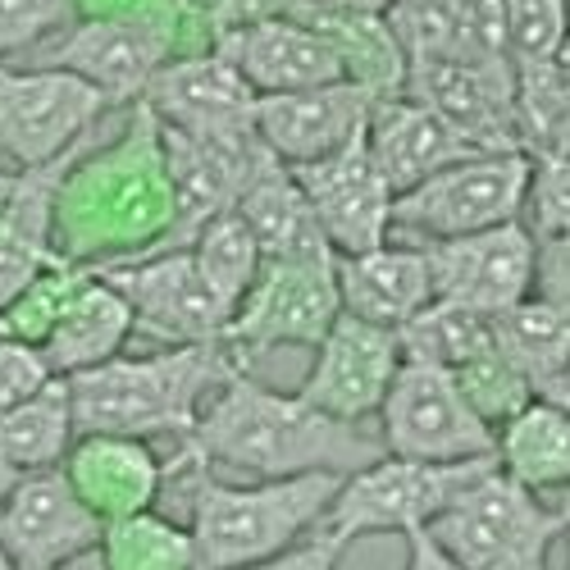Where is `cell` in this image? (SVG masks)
Here are the masks:
<instances>
[{
    "label": "cell",
    "mask_w": 570,
    "mask_h": 570,
    "mask_svg": "<svg viewBox=\"0 0 570 570\" xmlns=\"http://www.w3.org/2000/svg\"><path fill=\"white\" fill-rule=\"evenodd\" d=\"M178 456L243 480H297V474H356L389 452L379 434L315 411L297 389L278 393L252 370H233L206 402L197 430L178 443Z\"/></svg>",
    "instance_id": "cell-1"
},
{
    "label": "cell",
    "mask_w": 570,
    "mask_h": 570,
    "mask_svg": "<svg viewBox=\"0 0 570 570\" xmlns=\"http://www.w3.org/2000/svg\"><path fill=\"white\" fill-rule=\"evenodd\" d=\"M174 224V183L160 119L128 106L119 137L87 141L56 197V252L73 265L106 269L156 252Z\"/></svg>",
    "instance_id": "cell-2"
},
{
    "label": "cell",
    "mask_w": 570,
    "mask_h": 570,
    "mask_svg": "<svg viewBox=\"0 0 570 570\" xmlns=\"http://www.w3.org/2000/svg\"><path fill=\"white\" fill-rule=\"evenodd\" d=\"M169 474L187 484V530L202 570L256 566L311 539L334 507L347 474H297V480H224V474L169 456Z\"/></svg>",
    "instance_id": "cell-3"
},
{
    "label": "cell",
    "mask_w": 570,
    "mask_h": 570,
    "mask_svg": "<svg viewBox=\"0 0 570 570\" xmlns=\"http://www.w3.org/2000/svg\"><path fill=\"white\" fill-rule=\"evenodd\" d=\"M243 370L224 343L165 347L151 356H115L69 379L78 434H128V439H174L197 430L206 402L224 379Z\"/></svg>",
    "instance_id": "cell-4"
},
{
    "label": "cell",
    "mask_w": 570,
    "mask_h": 570,
    "mask_svg": "<svg viewBox=\"0 0 570 570\" xmlns=\"http://www.w3.org/2000/svg\"><path fill=\"white\" fill-rule=\"evenodd\" d=\"M566 530L557 502L525 493L498 465L430 525L434 543L461 570H552V543Z\"/></svg>",
    "instance_id": "cell-5"
},
{
    "label": "cell",
    "mask_w": 570,
    "mask_h": 570,
    "mask_svg": "<svg viewBox=\"0 0 570 570\" xmlns=\"http://www.w3.org/2000/svg\"><path fill=\"white\" fill-rule=\"evenodd\" d=\"M498 465V456L484 461H456V465H434V461H406V456H379L374 465L356 470L343 480L334 507L324 515V534L338 539L343 548L370 534H415L430 530L443 511L456 507V498L480 484Z\"/></svg>",
    "instance_id": "cell-6"
},
{
    "label": "cell",
    "mask_w": 570,
    "mask_h": 570,
    "mask_svg": "<svg viewBox=\"0 0 570 570\" xmlns=\"http://www.w3.org/2000/svg\"><path fill=\"white\" fill-rule=\"evenodd\" d=\"M530 187V156L525 151H484L439 169L406 193H397L393 206V233L411 243H452L465 233H484L498 224H511L525 210Z\"/></svg>",
    "instance_id": "cell-7"
},
{
    "label": "cell",
    "mask_w": 570,
    "mask_h": 570,
    "mask_svg": "<svg viewBox=\"0 0 570 570\" xmlns=\"http://www.w3.org/2000/svg\"><path fill=\"white\" fill-rule=\"evenodd\" d=\"M343 315L338 302V256H311V261H265L252 293L233 311L224 328V347L233 361L252 370L261 356L278 347H306L315 352L320 338Z\"/></svg>",
    "instance_id": "cell-8"
},
{
    "label": "cell",
    "mask_w": 570,
    "mask_h": 570,
    "mask_svg": "<svg viewBox=\"0 0 570 570\" xmlns=\"http://www.w3.org/2000/svg\"><path fill=\"white\" fill-rule=\"evenodd\" d=\"M110 110L97 87L65 69L0 65V165L19 174L56 165L87 147Z\"/></svg>",
    "instance_id": "cell-9"
},
{
    "label": "cell",
    "mask_w": 570,
    "mask_h": 570,
    "mask_svg": "<svg viewBox=\"0 0 570 570\" xmlns=\"http://www.w3.org/2000/svg\"><path fill=\"white\" fill-rule=\"evenodd\" d=\"M379 443L389 456L434 465L484 461L498 452L493 424L465 402L448 370L424 361H402L384 406H379Z\"/></svg>",
    "instance_id": "cell-10"
},
{
    "label": "cell",
    "mask_w": 570,
    "mask_h": 570,
    "mask_svg": "<svg viewBox=\"0 0 570 570\" xmlns=\"http://www.w3.org/2000/svg\"><path fill=\"white\" fill-rule=\"evenodd\" d=\"M178 23L151 14H87L41 46L37 65L65 69L119 106H137L147 82L178 56Z\"/></svg>",
    "instance_id": "cell-11"
},
{
    "label": "cell",
    "mask_w": 570,
    "mask_h": 570,
    "mask_svg": "<svg viewBox=\"0 0 570 570\" xmlns=\"http://www.w3.org/2000/svg\"><path fill=\"white\" fill-rule=\"evenodd\" d=\"M141 106H147L165 128L197 137V141H215V147H243L256 141V106L261 97L243 82L219 51H187L174 56L141 91Z\"/></svg>",
    "instance_id": "cell-12"
},
{
    "label": "cell",
    "mask_w": 570,
    "mask_h": 570,
    "mask_svg": "<svg viewBox=\"0 0 570 570\" xmlns=\"http://www.w3.org/2000/svg\"><path fill=\"white\" fill-rule=\"evenodd\" d=\"M128 297L137 334H147L165 347H197V343H224L228 315L206 288V278L193 261V252H147L119 265L97 269Z\"/></svg>",
    "instance_id": "cell-13"
},
{
    "label": "cell",
    "mask_w": 570,
    "mask_h": 570,
    "mask_svg": "<svg viewBox=\"0 0 570 570\" xmlns=\"http://www.w3.org/2000/svg\"><path fill=\"white\" fill-rule=\"evenodd\" d=\"M402 361H406L402 334L365 324L356 315H338L334 328H328L320 347L311 352V365L302 374L297 393L315 411L334 415L343 424H365L384 406Z\"/></svg>",
    "instance_id": "cell-14"
},
{
    "label": "cell",
    "mask_w": 570,
    "mask_h": 570,
    "mask_svg": "<svg viewBox=\"0 0 570 570\" xmlns=\"http://www.w3.org/2000/svg\"><path fill=\"white\" fill-rule=\"evenodd\" d=\"M293 169V165H288ZM302 193L328 237L334 256H352V252H370V247H384L393 237V206L397 193L393 183L379 169L374 151L365 132L356 141H347L343 151L297 165L293 169Z\"/></svg>",
    "instance_id": "cell-15"
},
{
    "label": "cell",
    "mask_w": 570,
    "mask_h": 570,
    "mask_svg": "<svg viewBox=\"0 0 570 570\" xmlns=\"http://www.w3.org/2000/svg\"><path fill=\"white\" fill-rule=\"evenodd\" d=\"M424 252L434 269V302L502 315L515 302L534 297L539 243L520 219L452 237V243H424Z\"/></svg>",
    "instance_id": "cell-16"
},
{
    "label": "cell",
    "mask_w": 570,
    "mask_h": 570,
    "mask_svg": "<svg viewBox=\"0 0 570 570\" xmlns=\"http://www.w3.org/2000/svg\"><path fill=\"white\" fill-rule=\"evenodd\" d=\"M101 530L106 525L73 493L60 465L19 474L14 493L0 507V548L10 552L14 570H60L101 548Z\"/></svg>",
    "instance_id": "cell-17"
},
{
    "label": "cell",
    "mask_w": 570,
    "mask_h": 570,
    "mask_svg": "<svg viewBox=\"0 0 570 570\" xmlns=\"http://www.w3.org/2000/svg\"><path fill=\"white\" fill-rule=\"evenodd\" d=\"M406 91L448 115L480 151H525L515 119V65L452 56L406 69Z\"/></svg>",
    "instance_id": "cell-18"
},
{
    "label": "cell",
    "mask_w": 570,
    "mask_h": 570,
    "mask_svg": "<svg viewBox=\"0 0 570 570\" xmlns=\"http://www.w3.org/2000/svg\"><path fill=\"white\" fill-rule=\"evenodd\" d=\"M256 97H288V91H311L324 82H343L347 69L320 28L297 14H269L243 28H228L210 41Z\"/></svg>",
    "instance_id": "cell-19"
},
{
    "label": "cell",
    "mask_w": 570,
    "mask_h": 570,
    "mask_svg": "<svg viewBox=\"0 0 570 570\" xmlns=\"http://www.w3.org/2000/svg\"><path fill=\"white\" fill-rule=\"evenodd\" d=\"M379 91L365 82H324L311 91H288V97H261L256 106V137L283 165H311L343 151L370 128V110Z\"/></svg>",
    "instance_id": "cell-20"
},
{
    "label": "cell",
    "mask_w": 570,
    "mask_h": 570,
    "mask_svg": "<svg viewBox=\"0 0 570 570\" xmlns=\"http://www.w3.org/2000/svg\"><path fill=\"white\" fill-rule=\"evenodd\" d=\"M73 493L91 507V515L110 525V520L151 511L165 484L174 480L169 461L147 439L128 434H78L65 465Z\"/></svg>",
    "instance_id": "cell-21"
},
{
    "label": "cell",
    "mask_w": 570,
    "mask_h": 570,
    "mask_svg": "<svg viewBox=\"0 0 570 570\" xmlns=\"http://www.w3.org/2000/svg\"><path fill=\"white\" fill-rule=\"evenodd\" d=\"M365 141H370L379 169H384V178L393 183V193H406V187L434 178L439 169H448L456 160L484 156L448 115L424 106L411 91L374 101Z\"/></svg>",
    "instance_id": "cell-22"
},
{
    "label": "cell",
    "mask_w": 570,
    "mask_h": 570,
    "mask_svg": "<svg viewBox=\"0 0 570 570\" xmlns=\"http://www.w3.org/2000/svg\"><path fill=\"white\" fill-rule=\"evenodd\" d=\"M338 302L343 315H356L379 328H402L434 302V269L420 243H389L338 256Z\"/></svg>",
    "instance_id": "cell-23"
},
{
    "label": "cell",
    "mask_w": 570,
    "mask_h": 570,
    "mask_svg": "<svg viewBox=\"0 0 570 570\" xmlns=\"http://www.w3.org/2000/svg\"><path fill=\"white\" fill-rule=\"evenodd\" d=\"M132 334H137V320H132L128 297L110 278L91 274L82 283V293L56 320V328L41 338V356L51 365V374L73 379V374H87V370L124 356Z\"/></svg>",
    "instance_id": "cell-24"
},
{
    "label": "cell",
    "mask_w": 570,
    "mask_h": 570,
    "mask_svg": "<svg viewBox=\"0 0 570 570\" xmlns=\"http://www.w3.org/2000/svg\"><path fill=\"white\" fill-rule=\"evenodd\" d=\"M233 210L247 219L265 261L334 256V247H328V237H324V228H320V219H315V210L302 193L297 174L274 156L252 174V183L243 187V197H237Z\"/></svg>",
    "instance_id": "cell-25"
},
{
    "label": "cell",
    "mask_w": 570,
    "mask_h": 570,
    "mask_svg": "<svg viewBox=\"0 0 570 570\" xmlns=\"http://www.w3.org/2000/svg\"><path fill=\"white\" fill-rule=\"evenodd\" d=\"M498 470L543 502L570 498V415L543 397L498 430Z\"/></svg>",
    "instance_id": "cell-26"
},
{
    "label": "cell",
    "mask_w": 570,
    "mask_h": 570,
    "mask_svg": "<svg viewBox=\"0 0 570 570\" xmlns=\"http://www.w3.org/2000/svg\"><path fill=\"white\" fill-rule=\"evenodd\" d=\"M73 443H78V415H73L69 379L60 374L28 402L0 411V461L14 465L19 474L65 465Z\"/></svg>",
    "instance_id": "cell-27"
},
{
    "label": "cell",
    "mask_w": 570,
    "mask_h": 570,
    "mask_svg": "<svg viewBox=\"0 0 570 570\" xmlns=\"http://www.w3.org/2000/svg\"><path fill=\"white\" fill-rule=\"evenodd\" d=\"M493 334L502 356L530 379L534 393H543L570 365V320L539 297H525L511 311L493 315Z\"/></svg>",
    "instance_id": "cell-28"
},
{
    "label": "cell",
    "mask_w": 570,
    "mask_h": 570,
    "mask_svg": "<svg viewBox=\"0 0 570 570\" xmlns=\"http://www.w3.org/2000/svg\"><path fill=\"white\" fill-rule=\"evenodd\" d=\"M493 347V315L470 311L456 302H430L406 328H402V352L406 361L439 365L448 374L465 370Z\"/></svg>",
    "instance_id": "cell-29"
},
{
    "label": "cell",
    "mask_w": 570,
    "mask_h": 570,
    "mask_svg": "<svg viewBox=\"0 0 570 570\" xmlns=\"http://www.w3.org/2000/svg\"><path fill=\"white\" fill-rule=\"evenodd\" d=\"M101 557L106 570H202L193 530L183 520L160 515L156 507L110 520L101 530Z\"/></svg>",
    "instance_id": "cell-30"
},
{
    "label": "cell",
    "mask_w": 570,
    "mask_h": 570,
    "mask_svg": "<svg viewBox=\"0 0 570 570\" xmlns=\"http://www.w3.org/2000/svg\"><path fill=\"white\" fill-rule=\"evenodd\" d=\"M187 252H193V261H197V269L206 278V288L215 293V302L224 306V315L233 320V311L243 306V297L252 293V283H256V274L265 265L261 243L252 237L247 219L237 215V210L210 219Z\"/></svg>",
    "instance_id": "cell-31"
},
{
    "label": "cell",
    "mask_w": 570,
    "mask_h": 570,
    "mask_svg": "<svg viewBox=\"0 0 570 570\" xmlns=\"http://www.w3.org/2000/svg\"><path fill=\"white\" fill-rule=\"evenodd\" d=\"M515 119L525 156H570V73L561 60L515 69Z\"/></svg>",
    "instance_id": "cell-32"
},
{
    "label": "cell",
    "mask_w": 570,
    "mask_h": 570,
    "mask_svg": "<svg viewBox=\"0 0 570 570\" xmlns=\"http://www.w3.org/2000/svg\"><path fill=\"white\" fill-rule=\"evenodd\" d=\"M91 274H97L91 265H73V261H65V256H56L6 311H0V315H6V334L19 338V343L41 347V338L56 328V320H60L65 306L82 293V283H87Z\"/></svg>",
    "instance_id": "cell-33"
},
{
    "label": "cell",
    "mask_w": 570,
    "mask_h": 570,
    "mask_svg": "<svg viewBox=\"0 0 570 570\" xmlns=\"http://www.w3.org/2000/svg\"><path fill=\"white\" fill-rule=\"evenodd\" d=\"M452 379L461 384L465 402L493 424V434L502 430V424H507L515 411H525V406L539 397V393L530 389V379L502 356L498 334H493V347H489L480 361H470V365H465V370H456Z\"/></svg>",
    "instance_id": "cell-34"
},
{
    "label": "cell",
    "mask_w": 570,
    "mask_h": 570,
    "mask_svg": "<svg viewBox=\"0 0 570 570\" xmlns=\"http://www.w3.org/2000/svg\"><path fill=\"white\" fill-rule=\"evenodd\" d=\"M502 19L511 65H548L570 37V0H502Z\"/></svg>",
    "instance_id": "cell-35"
},
{
    "label": "cell",
    "mask_w": 570,
    "mask_h": 570,
    "mask_svg": "<svg viewBox=\"0 0 570 570\" xmlns=\"http://www.w3.org/2000/svg\"><path fill=\"white\" fill-rule=\"evenodd\" d=\"M520 224L534 233V243L570 237V156H530V187Z\"/></svg>",
    "instance_id": "cell-36"
},
{
    "label": "cell",
    "mask_w": 570,
    "mask_h": 570,
    "mask_svg": "<svg viewBox=\"0 0 570 570\" xmlns=\"http://www.w3.org/2000/svg\"><path fill=\"white\" fill-rule=\"evenodd\" d=\"M73 23V0H0V65L19 51H37V46L56 41Z\"/></svg>",
    "instance_id": "cell-37"
},
{
    "label": "cell",
    "mask_w": 570,
    "mask_h": 570,
    "mask_svg": "<svg viewBox=\"0 0 570 570\" xmlns=\"http://www.w3.org/2000/svg\"><path fill=\"white\" fill-rule=\"evenodd\" d=\"M51 365H46L41 347L19 343V338H0V411H10L19 402H28L32 393H41L51 384Z\"/></svg>",
    "instance_id": "cell-38"
},
{
    "label": "cell",
    "mask_w": 570,
    "mask_h": 570,
    "mask_svg": "<svg viewBox=\"0 0 570 570\" xmlns=\"http://www.w3.org/2000/svg\"><path fill=\"white\" fill-rule=\"evenodd\" d=\"M534 297L570 320V237H548V243H539Z\"/></svg>",
    "instance_id": "cell-39"
},
{
    "label": "cell",
    "mask_w": 570,
    "mask_h": 570,
    "mask_svg": "<svg viewBox=\"0 0 570 570\" xmlns=\"http://www.w3.org/2000/svg\"><path fill=\"white\" fill-rule=\"evenodd\" d=\"M338 561H343V543L328 539L324 530H315L297 548L278 552L269 561H256V566H237V570H338Z\"/></svg>",
    "instance_id": "cell-40"
},
{
    "label": "cell",
    "mask_w": 570,
    "mask_h": 570,
    "mask_svg": "<svg viewBox=\"0 0 570 570\" xmlns=\"http://www.w3.org/2000/svg\"><path fill=\"white\" fill-rule=\"evenodd\" d=\"M406 570H461V566L434 543L430 530H415L406 534Z\"/></svg>",
    "instance_id": "cell-41"
},
{
    "label": "cell",
    "mask_w": 570,
    "mask_h": 570,
    "mask_svg": "<svg viewBox=\"0 0 570 570\" xmlns=\"http://www.w3.org/2000/svg\"><path fill=\"white\" fill-rule=\"evenodd\" d=\"M288 10H334V14H389L393 0H288Z\"/></svg>",
    "instance_id": "cell-42"
},
{
    "label": "cell",
    "mask_w": 570,
    "mask_h": 570,
    "mask_svg": "<svg viewBox=\"0 0 570 570\" xmlns=\"http://www.w3.org/2000/svg\"><path fill=\"white\" fill-rule=\"evenodd\" d=\"M539 397H543V402H552V406H561V411L570 415V365H566V370L552 379V384H548Z\"/></svg>",
    "instance_id": "cell-43"
},
{
    "label": "cell",
    "mask_w": 570,
    "mask_h": 570,
    "mask_svg": "<svg viewBox=\"0 0 570 570\" xmlns=\"http://www.w3.org/2000/svg\"><path fill=\"white\" fill-rule=\"evenodd\" d=\"M60 570H106V557H101V548H91V552L73 557V561H69V566H60Z\"/></svg>",
    "instance_id": "cell-44"
},
{
    "label": "cell",
    "mask_w": 570,
    "mask_h": 570,
    "mask_svg": "<svg viewBox=\"0 0 570 570\" xmlns=\"http://www.w3.org/2000/svg\"><path fill=\"white\" fill-rule=\"evenodd\" d=\"M14 484H19V470L0 461V507H6V498L14 493Z\"/></svg>",
    "instance_id": "cell-45"
},
{
    "label": "cell",
    "mask_w": 570,
    "mask_h": 570,
    "mask_svg": "<svg viewBox=\"0 0 570 570\" xmlns=\"http://www.w3.org/2000/svg\"><path fill=\"white\" fill-rule=\"evenodd\" d=\"M14 178H19V169L0 165V210H6V202H10V193H14Z\"/></svg>",
    "instance_id": "cell-46"
},
{
    "label": "cell",
    "mask_w": 570,
    "mask_h": 570,
    "mask_svg": "<svg viewBox=\"0 0 570 570\" xmlns=\"http://www.w3.org/2000/svg\"><path fill=\"white\" fill-rule=\"evenodd\" d=\"M557 60H561V69L570 73V37H566V46H561V56H557Z\"/></svg>",
    "instance_id": "cell-47"
},
{
    "label": "cell",
    "mask_w": 570,
    "mask_h": 570,
    "mask_svg": "<svg viewBox=\"0 0 570 570\" xmlns=\"http://www.w3.org/2000/svg\"><path fill=\"white\" fill-rule=\"evenodd\" d=\"M0 570H14V561H10V552L0 548Z\"/></svg>",
    "instance_id": "cell-48"
}]
</instances>
